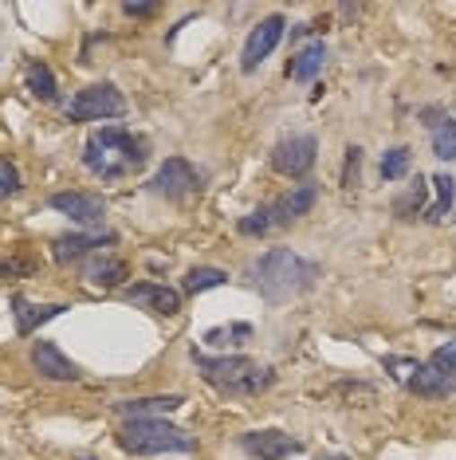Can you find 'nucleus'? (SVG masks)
<instances>
[{
  "label": "nucleus",
  "mask_w": 456,
  "mask_h": 460,
  "mask_svg": "<svg viewBox=\"0 0 456 460\" xmlns=\"http://www.w3.org/2000/svg\"><path fill=\"white\" fill-rule=\"evenodd\" d=\"M150 162V146L138 134L122 130V127H102L83 146V165L99 177V181H122L134 177L138 170H146Z\"/></svg>",
  "instance_id": "1"
},
{
  "label": "nucleus",
  "mask_w": 456,
  "mask_h": 460,
  "mask_svg": "<svg viewBox=\"0 0 456 460\" xmlns=\"http://www.w3.org/2000/svg\"><path fill=\"white\" fill-rule=\"evenodd\" d=\"M193 366L201 370V378L224 397H256L276 385V370L248 354H205L193 350Z\"/></svg>",
  "instance_id": "2"
},
{
  "label": "nucleus",
  "mask_w": 456,
  "mask_h": 460,
  "mask_svg": "<svg viewBox=\"0 0 456 460\" xmlns=\"http://www.w3.org/2000/svg\"><path fill=\"white\" fill-rule=\"evenodd\" d=\"M248 279H252V288L260 291L267 303H284V299L303 296V291L315 288L319 264H311V260L292 252V248H272V252H264L248 268Z\"/></svg>",
  "instance_id": "3"
},
{
  "label": "nucleus",
  "mask_w": 456,
  "mask_h": 460,
  "mask_svg": "<svg viewBox=\"0 0 456 460\" xmlns=\"http://www.w3.org/2000/svg\"><path fill=\"white\" fill-rule=\"evenodd\" d=\"M122 453L130 456H162V453H193L197 437H189L185 429L170 425L165 417H146V421H127L114 433Z\"/></svg>",
  "instance_id": "4"
},
{
  "label": "nucleus",
  "mask_w": 456,
  "mask_h": 460,
  "mask_svg": "<svg viewBox=\"0 0 456 460\" xmlns=\"http://www.w3.org/2000/svg\"><path fill=\"white\" fill-rule=\"evenodd\" d=\"M127 114V99L114 83H91L67 102V122H102Z\"/></svg>",
  "instance_id": "5"
},
{
  "label": "nucleus",
  "mask_w": 456,
  "mask_h": 460,
  "mask_svg": "<svg viewBox=\"0 0 456 460\" xmlns=\"http://www.w3.org/2000/svg\"><path fill=\"white\" fill-rule=\"evenodd\" d=\"M201 190V173L193 170L189 158H165L162 170L150 177V193L165 197V201H185Z\"/></svg>",
  "instance_id": "6"
},
{
  "label": "nucleus",
  "mask_w": 456,
  "mask_h": 460,
  "mask_svg": "<svg viewBox=\"0 0 456 460\" xmlns=\"http://www.w3.org/2000/svg\"><path fill=\"white\" fill-rule=\"evenodd\" d=\"M315 158H319V142L315 134H292V138H284L272 150V170L284 173V177H307L315 170Z\"/></svg>",
  "instance_id": "7"
},
{
  "label": "nucleus",
  "mask_w": 456,
  "mask_h": 460,
  "mask_svg": "<svg viewBox=\"0 0 456 460\" xmlns=\"http://www.w3.org/2000/svg\"><path fill=\"white\" fill-rule=\"evenodd\" d=\"M284 32H287V20L279 16V13H276V16H264L260 24H256L252 32H248L244 51H241V71H244V75H252V71L260 67L267 56H272L276 44L284 40Z\"/></svg>",
  "instance_id": "8"
},
{
  "label": "nucleus",
  "mask_w": 456,
  "mask_h": 460,
  "mask_svg": "<svg viewBox=\"0 0 456 460\" xmlns=\"http://www.w3.org/2000/svg\"><path fill=\"white\" fill-rule=\"evenodd\" d=\"M241 448L252 460H287L295 453H303V441H295L284 429H252L241 437Z\"/></svg>",
  "instance_id": "9"
},
{
  "label": "nucleus",
  "mask_w": 456,
  "mask_h": 460,
  "mask_svg": "<svg viewBox=\"0 0 456 460\" xmlns=\"http://www.w3.org/2000/svg\"><path fill=\"white\" fill-rule=\"evenodd\" d=\"M48 205L56 208V213H64L67 221L87 225L91 233L102 228V221H107V201H102L99 193H51Z\"/></svg>",
  "instance_id": "10"
},
{
  "label": "nucleus",
  "mask_w": 456,
  "mask_h": 460,
  "mask_svg": "<svg viewBox=\"0 0 456 460\" xmlns=\"http://www.w3.org/2000/svg\"><path fill=\"white\" fill-rule=\"evenodd\" d=\"M122 299L134 303V307H142V311H150V315H162V319H173L181 311V291H173L165 284H153V279L122 288Z\"/></svg>",
  "instance_id": "11"
},
{
  "label": "nucleus",
  "mask_w": 456,
  "mask_h": 460,
  "mask_svg": "<svg viewBox=\"0 0 456 460\" xmlns=\"http://www.w3.org/2000/svg\"><path fill=\"white\" fill-rule=\"evenodd\" d=\"M118 244V236L107 233V228H95V233H71V236H56L51 240V260L56 264H75V260H87L99 248Z\"/></svg>",
  "instance_id": "12"
},
{
  "label": "nucleus",
  "mask_w": 456,
  "mask_h": 460,
  "mask_svg": "<svg viewBox=\"0 0 456 460\" xmlns=\"http://www.w3.org/2000/svg\"><path fill=\"white\" fill-rule=\"evenodd\" d=\"M319 201V185L315 181H299L292 185L284 197H276L272 205H267V213H272V225H292L299 217H307L311 208Z\"/></svg>",
  "instance_id": "13"
},
{
  "label": "nucleus",
  "mask_w": 456,
  "mask_h": 460,
  "mask_svg": "<svg viewBox=\"0 0 456 460\" xmlns=\"http://www.w3.org/2000/svg\"><path fill=\"white\" fill-rule=\"evenodd\" d=\"M32 366L39 378H48V382H75L79 378V366L71 362L56 342H44V339L32 342Z\"/></svg>",
  "instance_id": "14"
},
{
  "label": "nucleus",
  "mask_w": 456,
  "mask_h": 460,
  "mask_svg": "<svg viewBox=\"0 0 456 460\" xmlns=\"http://www.w3.org/2000/svg\"><path fill=\"white\" fill-rule=\"evenodd\" d=\"M64 311H71L67 303H32L24 296H13V319H16V334H36V327H44V323L59 319Z\"/></svg>",
  "instance_id": "15"
},
{
  "label": "nucleus",
  "mask_w": 456,
  "mask_h": 460,
  "mask_svg": "<svg viewBox=\"0 0 456 460\" xmlns=\"http://www.w3.org/2000/svg\"><path fill=\"white\" fill-rule=\"evenodd\" d=\"M406 385L417 397H429V402H444V397L456 394V378L452 374H444V370H437L433 362H417V370L409 374Z\"/></svg>",
  "instance_id": "16"
},
{
  "label": "nucleus",
  "mask_w": 456,
  "mask_h": 460,
  "mask_svg": "<svg viewBox=\"0 0 456 460\" xmlns=\"http://www.w3.org/2000/svg\"><path fill=\"white\" fill-rule=\"evenodd\" d=\"M181 410V397L178 394H165V397H130V402H118L114 413L130 417V421H146V417H165Z\"/></svg>",
  "instance_id": "17"
},
{
  "label": "nucleus",
  "mask_w": 456,
  "mask_h": 460,
  "mask_svg": "<svg viewBox=\"0 0 456 460\" xmlns=\"http://www.w3.org/2000/svg\"><path fill=\"white\" fill-rule=\"evenodd\" d=\"M327 64V44L323 40H315V44H307V48H299L292 59H287V79L292 83H311L323 71Z\"/></svg>",
  "instance_id": "18"
},
{
  "label": "nucleus",
  "mask_w": 456,
  "mask_h": 460,
  "mask_svg": "<svg viewBox=\"0 0 456 460\" xmlns=\"http://www.w3.org/2000/svg\"><path fill=\"white\" fill-rule=\"evenodd\" d=\"M83 279H87L91 288H118L122 279H127V264L122 260H114V256H91L87 260V268H83Z\"/></svg>",
  "instance_id": "19"
},
{
  "label": "nucleus",
  "mask_w": 456,
  "mask_h": 460,
  "mask_svg": "<svg viewBox=\"0 0 456 460\" xmlns=\"http://www.w3.org/2000/svg\"><path fill=\"white\" fill-rule=\"evenodd\" d=\"M24 87L32 91V99H39V102H56L59 99L56 75H51V67L44 64V59H32V64L24 67Z\"/></svg>",
  "instance_id": "20"
},
{
  "label": "nucleus",
  "mask_w": 456,
  "mask_h": 460,
  "mask_svg": "<svg viewBox=\"0 0 456 460\" xmlns=\"http://www.w3.org/2000/svg\"><path fill=\"white\" fill-rule=\"evenodd\" d=\"M425 201H429V181L417 173V181H413L406 193L393 197V217H398V221H417L425 213Z\"/></svg>",
  "instance_id": "21"
},
{
  "label": "nucleus",
  "mask_w": 456,
  "mask_h": 460,
  "mask_svg": "<svg viewBox=\"0 0 456 460\" xmlns=\"http://www.w3.org/2000/svg\"><path fill=\"white\" fill-rule=\"evenodd\" d=\"M429 185H437V205L425 208V221L437 225V221H444V217H449L452 208H456V181H452L449 173H437Z\"/></svg>",
  "instance_id": "22"
},
{
  "label": "nucleus",
  "mask_w": 456,
  "mask_h": 460,
  "mask_svg": "<svg viewBox=\"0 0 456 460\" xmlns=\"http://www.w3.org/2000/svg\"><path fill=\"white\" fill-rule=\"evenodd\" d=\"M224 284H228V271H221V268H193V271H185L181 291L185 296H201V291H213V288H224Z\"/></svg>",
  "instance_id": "23"
},
{
  "label": "nucleus",
  "mask_w": 456,
  "mask_h": 460,
  "mask_svg": "<svg viewBox=\"0 0 456 460\" xmlns=\"http://www.w3.org/2000/svg\"><path fill=\"white\" fill-rule=\"evenodd\" d=\"M248 339H252V327H248V323H228V327L205 331V347H216V350L241 347V342H248Z\"/></svg>",
  "instance_id": "24"
},
{
  "label": "nucleus",
  "mask_w": 456,
  "mask_h": 460,
  "mask_svg": "<svg viewBox=\"0 0 456 460\" xmlns=\"http://www.w3.org/2000/svg\"><path fill=\"white\" fill-rule=\"evenodd\" d=\"M429 142L441 162H456V119H441L437 127L429 130Z\"/></svg>",
  "instance_id": "25"
},
{
  "label": "nucleus",
  "mask_w": 456,
  "mask_h": 460,
  "mask_svg": "<svg viewBox=\"0 0 456 460\" xmlns=\"http://www.w3.org/2000/svg\"><path fill=\"white\" fill-rule=\"evenodd\" d=\"M381 181H401L409 173V150L406 146H393V150L381 154V165H378Z\"/></svg>",
  "instance_id": "26"
},
{
  "label": "nucleus",
  "mask_w": 456,
  "mask_h": 460,
  "mask_svg": "<svg viewBox=\"0 0 456 460\" xmlns=\"http://www.w3.org/2000/svg\"><path fill=\"white\" fill-rule=\"evenodd\" d=\"M272 213L267 208H252V213H244L241 221H236V233L241 236H264V233H272Z\"/></svg>",
  "instance_id": "27"
},
{
  "label": "nucleus",
  "mask_w": 456,
  "mask_h": 460,
  "mask_svg": "<svg viewBox=\"0 0 456 460\" xmlns=\"http://www.w3.org/2000/svg\"><path fill=\"white\" fill-rule=\"evenodd\" d=\"M362 181V150L346 146V162H342V190H358Z\"/></svg>",
  "instance_id": "28"
},
{
  "label": "nucleus",
  "mask_w": 456,
  "mask_h": 460,
  "mask_svg": "<svg viewBox=\"0 0 456 460\" xmlns=\"http://www.w3.org/2000/svg\"><path fill=\"white\" fill-rule=\"evenodd\" d=\"M20 170H16V162H8L4 154H0V201H8V197H16L20 193Z\"/></svg>",
  "instance_id": "29"
},
{
  "label": "nucleus",
  "mask_w": 456,
  "mask_h": 460,
  "mask_svg": "<svg viewBox=\"0 0 456 460\" xmlns=\"http://www.w3.org/2000/svg\"><path fill=\"white\" fill-rule=\"evenodd\" d=\"M429 362L437 366V370H444V374H452V378H456V339L452 342H441V347L429 354Z\"/></svg>",
  "instance_id": "30"
},
{
  "label": "nucleus",
  "mask_w": 456,
  "mask_h": 460,
  "mask_svg": "<svg viewBox=\"0 0 456 460\" xmlns=\"http://www.w3.org/2000/svg\"><path fill=\"white\" fill-rule=\"evenodd\" d=\"M122 13L134 16V20H146V16H158L162 4H153V0H127V4H122Z\"/></svg>",
  "instance_id": "31"
},
{
  "label": "nucleus",
  "mask_w": 456,
  "mask_h": 460,
  "mask_svg": "<svg viewBox=\"0 0 456 460\" xmlns=\"http://www.w3.org/2000/svg\"><path fill=\"white\" fill-rule=\"evenodd\" d=\"M386 370H393V378L398 382H409V374L417 370V362L413 358H386Z\"/></svg>",
  "instance_id": "32"
},
{
  "label": "nucleus",
  "mask_w": 456,
  "mask_h": 460,
  "mask_svg": "<svg viewBox=\"0 0 456 460\" xmlns=\"http://www.w3.org/2000/svg\"><path fill=\"white\" fill-rule=\"evenodd\" d=\"M417 119H421V122H425V127H429V130H433V127H437V122H441V119H449V114H444V107H425V111L417 114Z\"/></svg>",
  "instance_id": "33"
},
{
  "label": "nucleus",
  "mask_w": 456,
  "mask_h": 460,
  "mask_svg": "<svg viewBox=\"0 0 456 460\" xmlns=\"http://www.w3.org/2000/svg\"><path fill=\"white\" fill-rule=\"evenodd\" d=\"M24 271H32V264H28V260H8L4 268H0V276H24Z\"/></svg>",
  "instance_id": "34"
},
{
  "label": "nucleus",
  "mask_w": 456,
  "mask_h": 460,
  "mask_svg": "<svg viewBox=\"0 0 456 460\" xmlns=\"http://www.w3.org/2000/svg\"><path fill=\"white\" fill-rule=\"evenodd\" d=\"M319 460H346V456H319Z\"/></svg>",
  "instance_id": "35"
},
{
  "label": "nucleus",
  "mask_w": 456,
  "mask_h": 460,
  "mask_svg": "<svg viewBox=\"0 0 456 460\" xmlns=\"http://www.w3.org/2000/svg\"><path fill=\"white\" fill-rule=\"evenodd\" d=\"M79 460H95V456H79Z\"/></svg>",
  "instance_id": "36"
},
{
  "label": "nucleus",
  "mask_w": 456,
  "mask_h": 460,
  "mask_svg": "<svg viewBox=\"0 0 456 460\" xmlns=\"http://www.w3.org/2000/svg\"><path fill=\"white\" fill-rule=\"evenodd\" d=\"M452 221H456V208H452Z\"/></svg>",
  "instance_id": "37"
}]
</instances>
